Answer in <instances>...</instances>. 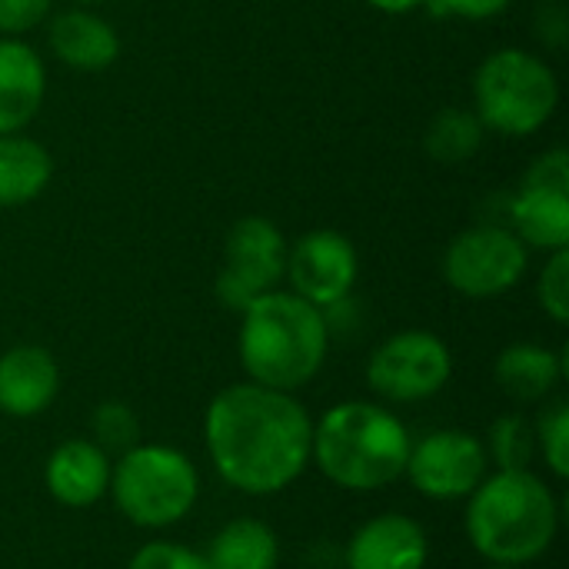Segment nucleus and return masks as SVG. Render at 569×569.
I'll use <instances>...</instances> for the list:
<instances>
[{
	"label": "nucleus",
	"mask_w": 569,
	"mask_h": 569,
	"mask_svg": "<svg viewBox=\"0 0 569 569\" xmlns=\"http://www.w3.org/2000/svg\"><path fill=\"white\" fill-rule=\"evenodd\" d=\"M363 3H370V7L380 10V13H393V17L413 13V10H423V7H427V0H363Z\"/></svg>",
	"instance_id": "obj_30"
},
{
	"label": "nucleus",
	"mask_w": 569,
	"mask_h": 569,
	"mask_svg": "<svg viewBox=\"0 0 569 569\" xmlns=\"http://www.w3.org/2000/svg\"><path fill=\"white\" fill-rule=\"evenodd\" d=\"M490 473L487 447L470 430H433L410 443L403 477L410 487L437 503L467 500Z\"/></svg>",
	"instance_id": "obj_11"
},
{
	"label": "nucleus",
	"mask_w": 569,
	"mask_h": 569,
	"mask_svg": "<svg viewBox=\"0 0 569 569\" xmlns=\"http://www.w3.org/2000/svg\"><path fill=\"white\" fill-rule=\"evenodd\" d=\"M483 123L473 110H463V107H443L427 133H423V147L430 153V160L443 163V167H457V163H467L477 157V150L483 147Z\"/></svg>",
	"instance_id": "obj_21"
},
{
	"label": "nucleus",
	"mask_w": 569,
	"mask_h": 569,
	"mask_svg": "<svg viewBox=\"0 0 569 569\" xmlns=\"http://www.w3.org/2000/svg\"><path fill=\"white\" fill-rule=\"evenodd\" d=\"M203 560L210 569H277L280 540L263 520L237 517L213 533Z\"/></svg>",
	"instance_id": "obj_20"
},
{
	"label": "nucleus",
	"mask_w": 569,
	"mask_h": 569,
	"mask_svg": "<svg viewBox=\"0 0 569 569\" xmlns=\"http://www.w3.org/2000/svg\"><path fill=\"white\" fill-rule=\"evenodd\" d=\"M110 470L113 460L107 450H100L90 437H70L53 447L43 467L47 493L70 510L93 507L110 490Z\"/></svg>",
	"instance_id": "obj_14"
},
{
	"label": "nucleus",
	"mask_w": 569,
	"mask_h": 569,
	"mask_svg": "<svg viewBox=\"0 0 569 569\" xmlns=\"http://www.w3.org/2000/svg\"><path fill=\"white\" fill-rule=\"evenodd\" d=\"M507 227L527 243V250H569V153L563 147L540 153L527 167L507 203Z\"/></svg>",
	"instance_id": "obj_10"
},
{
	"label": "nucleus",
	"mask_w": 569,
	"mask_h": 569,
	"mask_svg": "<svg viewBox=\"0 0 569 569\" xmlns=\"http://www.w3.org/2000/svg\"><path fill=\"white\" fill-rule=\"evenodd\" d=\"M287 240L267 217H240L223 240V263L213 293L223 307L243 313L257 297L280 290L287 273Z\"/></svg>",
	"instance_id": "obj_9"
},
{
	"label": "nucleus",
	"mask_w": 569,
	"mask_h": 569,
	"mask_svg": "<svg viewBox=\"0 0 569 569\" xmlns=\"http://www.w3.org/2000/svg\"><path fill=\"white\" fill-rule=\"evenodd\" d=\"M533 33L547 43V47H563L569 40V17L567 7L560 0H543L533 20Z\"/></svg>",
	"instance_id": "obj_29"
},
{
	"label": "nucleus",
	"mask_w": 569,
	"mask_h": 569,
	"mask_svg": "<svg viewBox=\"0 0 569 569\" xmlns=\"http://www.w3.org/2000/svg\"><path fill=\"white\" fill-rule=\"evenodd\" d=\"M203 443L227 487L250 497H273L293 487L310 467L313 420L293 393L243 380L210 400Z\"/></svg>",
	"instance_id": "obj_1"
},
{
	"label": "nucleus",
	"mask_w": 569,
	"mask_h": 569,
	"mask_svg": "<svg viewBox=\"0 0 569 569\" xmlns=\"http://www.w3.org/2000/svg\"><path fill=\"white\" fill-rule=\"evenodd\" d=\"M453 377L450 347L430 330H400L367 360V387L383 403H420L437 397Z\"/></svg>",
	"instance_id": "obj_8"
},
{
	"label": "nucleus",
	"mask_w": 569,
	"mask_h": 569,
	"mask_svg": "<svg viewBox=\"0 0 569 569\" xmlns=\"http://www.w3.org/2000/svg\"><path fill=\"white\" fill-rule=\"evenodd\" d=\"M53 177L50 150L20 133H0V207H23L37 200Z\"/></svg>",
	"instance_id": "obj_19"
},
{
	"label": "nucleus",
	"mask_w": 569,
	"mask_h": 569,
	"mask_svg": "<svg viewBox=\"0 0 569 569\" xmlns=\"http://www.w3.org/2000/svg\"><path fill=\"white\" fill-rule=\"evenodd\" d=\"M237 353L247 380L297 393L327 363V317L293 290H270L240 313Z\"/></svg>",
	"instance_id": "obj_3"
},
{
	"label": "nucleus",
	"mask_w": 569,
	"mask_h": 569,
	"mask_svg": "<svg viewBox=\"0 0 569 569\" xmlns=\"http://www.w3.org/2000/svg\"><path fill=\"white\" fill-rule=\"evenodd\" d=\"M563 377H567V350L557 353L540 343H510L493 363L497 387L517 403L547 400Z\"/></svg>",
	"instance_id": "obj_18"
},
{
	"label": "nucleus",
	"mask_w": 569,
	"mask_h": 569,
	"mask_svg": "<svg viewBox=\"0 0 569 569\" xmlns=\"http://www.w3.org/2000/svg\"><path fill=\"white\" fill-rule=\"evenodd\" d=\"M360 277V257L347 233L320 227L303 237H297L287 247V273L290 290L303 297L307 303L330 310L343 300H350Z\"/></svg>",
	"instance_id": "obj_12"
},
{
	"label": "nucleus",
	"mask_w": 569,
	"mask_h": 569,
	"mask_svg": "<svg viewBox=\"0 0 569 569\" xmlns=\"http://www.w3.org/2000/svg\"><path fill=\"white\" fill-rule=\"evenodd\" d=\"M50 53L83 73H100L120 57V37L107 17L93 13L90 7L63 10L47 27Z\"/></svg>",
	"instance_id": "obj_17"
},
{
	"label": "nucleus",
	"mask_w": 569,
	"mask_h": 569,
	"mask_svg": "<svg viewBox=\"0 0 569 569\" xmlns=\"http://www.w3.org/2000/svg\"><path fill=\"white\" fill-rule=\"evenodd\" d=\"M50 13V0H0V37H23Z\"/></svg>",
	"instance_id": "obj_27"
},
{
	"label": "nucleus",
	"mask_w": 569,
	"mask_h": 569,
	"mask_svg": "<svg viewBox=\"0 0 569 569\" xmlns=\"http://www.w3.org/2000/svg\"><path fill=\"white\" fill-rule=\"evenodd\" d=\"M80 7H90V3H97V0H77Z\"/></svg>",
	"instance_id": "obj_31"
},
{
	"label": "nucleus",
	"mask_w": 569,
	"mask_h": 569,
	"mask_svg": "<svg viewBox=\"0 0 569 569\" xmlns=\"http://www.w3.org/2000/svg\"><path fill=\"white\" fill-rule=\"evenodd\" d=\"M537 300L543 307V313L567 327L569 323V250H557L547 257L543 273L537 280Z\"/></svg>",
	"instance_id": "obj_25"
},
{
	"label": "nucleus",
	"mask_w": 569,
	"mask_h": 569,
	"mask_svg": "<svg viewBox=\"0 0 569 569\" xmlns=\"http://www.w3.org/2000/svg\"><path fill=\"white\" fill-rule=\"evenodd\" d=\"M487 569H517V567H497V563H490V567Z\"/></svg>",
	"instance_id": "obj_32"
},
{
	"label": "nucleus",
	"mask_w": 569,
	"mask_h": 569,
	"mask_svg": "<svg viewBox=\"0 0 569 569\" xmlns=\"http://www.w3.org/2000/svg\"><path fill=\"white\" fill-rule=\"evenodd\" d=\"M537 450L543 453L547 467L553 477H567L569 473V403L557 400L547 407V413L537 423Z\"/></svg>",
	"instance_id": "obj_24"
},
{
	"label": "nucleus",
	"mask_w": 569,
	"mask_h": 569,
	"mask_svg": "<svg viewBox=\"0 0 569 569\" xmlns=\"http://www.w3.org/2000/svg\"><path fill=\"white\" fill-rule=\"evenodd\" d=\"M47 67L23 37H0V133H20L40 113Z\"/></svg>",
	"instance_id": "obj_16"
},
{
	"label": "nucleus",
	"mask_w": 569,
	"mask_h": 569,
	"mask_svg": "<svg viewBox=\"0 0 569 569\" xmlns=\"http://www.w3.org/2000/svg\"><path fill=\"white\" fill-rule=\"evenodd\" d=\"M463 530L487 563L520 569L553 547L560 503L533 470H493L467 497Z\"/></svg>",
	"instance_id": "obj_2"
},
{
	"label": "nucleus",
	"mask_w": 569,
	"mask_h": 569,
	"mask_svg": "<svg viewBox=\"0 0 569 569\" xmlns=\"http://www.w3.org/2000/svg\"><path fill=\"white\" fill-rule=\"evenodd\" d=\"M513 0H427V10L437 17H463V20H490L500 17Z\"/></svg>",
	"instance_id": "obj_28"
},
{
	"label": "nucleus",
	"mask_w": 569,
	"mask_h": 569,
	"mask_svg": "<svg viewBox=\"0 0 569 569\" xmlns=\"http://www.w3.org/2000/svg\"><path fill=\"white\" fill-rule=\"evenodd\" d=\"M560 107L553 67L520 47L493 50L473 73V113L483 130L500 137H533Z\"/></svg>",
	"instance_id": "obj_5"
},
{
	"label": "nucleus",
	"mask_w": 569,
	"mask_h": 569,
	"mask_svg": "<svg viewBox=\"0 0 569 569\" xmlns=\"http://www.w3.org/2000/svg\"><path fill=\"white\" fill-rule=\"evenodd\" d=\"M407 423L373 400H343L313 423L310 460L347 493H373L397 483L410 457Z\"/></svg>",
	"instance_id": "obj_4"
},
{
	"label": "nucleus",
	"mask_w": 569,
	"mask_h": 569,
	"mask_svg": "<svg viewBox=\"0 0 569 569\" xmlns=\"http://www.w3.org/2000/svg\"><path fill=\"white\" fill-rule=\"evenodd\" d=\"M127 569H210L203 553L183 547V543H173V540H153V543H143L133 557Z\"/></svg>",
	"instance_id": "obj_26"
},
{
	"label": "nucleus",
	"mask_w": 569,
	"mask_h": 569,
	"mask_svg": "<svg viewBox=\"0 0 569 569\" xmlns=\"http://www.w3.org/2000/svg\"><path fill=\"white\" fill-rule=\"evenodd\" d=\"M483 447L497 470H530L537 457V433L520 413H503L493 420Z\"/></svg>",
	"instance_id": "obj_22"
},
{
	"label": "nucleus",
	"mask_w": 569,
	"mask_h": 569,
	"mask_svg": "<svg viewBox=\"0 0 569 569\" xmlns=\"http://www.w3.org/2000/svg\"><path fill=\"white\" fill-rule=\"evenodd\" d=\"M530 267L527 243L507 223H477L460 230L443 253V280L467 300L510 293Z\"/></svg>",
	"instance_id": "obj_7"
},
{
	"label": "nucleus",
	"mask_w": 569,
	"mask_h": 569,
	"mask_svg": "<svg viewBox=\"0 0 569 569\" xmlns=\"http://www.w3.org/2000/svg\"><path fill=\"white\" fill-rule=\"evenodd\" d=\"M93 443L107 453H127L140 443V420L137 413L120 400H103L90 417Z\"/></svg>",
	"instance_id": "obj_23"
},
{
	"label": "nucleus",
	"mask_w": 569,
	"mask_h": 569,
	"mask_svg": "<svg viewBox=\"0 0 569 569\" xmlns=\"http://www.w3.org/2000/svg\"><path fill=\"white\" fill-rule=\"evenodd\" d=\"M427 560V530L407 513L370 517L343 547V569H423Z\"/></svg>",
	"instance_id": "obj_13"
},
{
	"label": "nucleus",
	"mask_w": 569,
	"mask_h": 569,
	"mask_svg": "<svg viewBox=\"0 0 569 569\" xmlns=\"http://www.w3.org/2000/svg\"><path fill=\"white\" fill-rule=\"evenodd\" d=\"M107 497L140 530H167L190 517L200 497L193 460L167 443H137L117 457Z\"/></svg>",
	"instance_id": "obj_6"
},
{
	"label": "nucleus",
	"mask_w": 569,
	"mask_h": 569,
	"mask_svg": "<svg viewBox=\"0 0 569 569\" xmlns=\"http://www.w3.org/2000/svg\"><path fill=\"white\" fill-rule=\"evenodd\" d=\"M60 393V367L50 350L20 343L0 353V413L13 420L40 417Z\"/></svg>",
	"instance_id": "obj_15"
}]
</instances>
